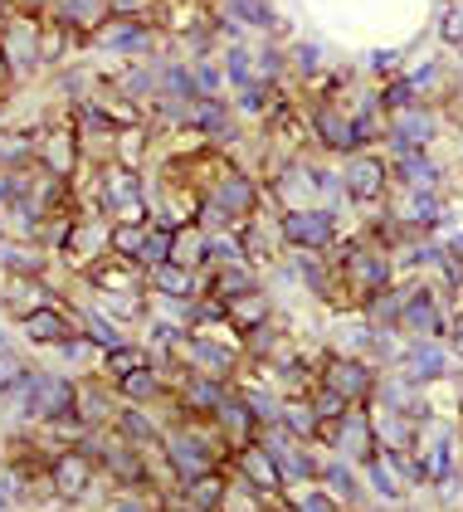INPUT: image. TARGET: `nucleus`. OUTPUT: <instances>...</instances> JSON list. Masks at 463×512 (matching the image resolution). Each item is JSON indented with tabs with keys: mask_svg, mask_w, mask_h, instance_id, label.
<instances>
[{
	"mask_svg": "<svg viewBox=\"0 0 463 512\" xmlns=\"http://www.w3.org/2000/svg\"><path fill=\"white\" fill-rule=\"evenodd\" d=\"M98 459L83 449V444H59L54 459H49V473H44V488L59 498V503H78L93 483H98Z\"/></svg>",
	"mask_w": 463,
	"mask_h": 512,
	"instance_id": "obj_5",
	"label": "nucleus"
},
{
	"mask_svg": "<svg viewBox=\"0 0 463 512\" xmlns=\"http://www.w3.org/2000/svg\"><path fill=\"white\" fill-rule=\"evenodd\" d=\"M342 181H347V205H356V210H381L390 191H395L386 152H351V157H342Z\"/></svg>",
	"mask_w": 463,
	"mask_h": 512,
	"instance_id": "obj_4",
	"label": "nucleus"
},
{
	"mask_svg": "<svg viewBox=\"0 0 463 512\" xmlns=\"http://www.w3.org/2000/svg\"><path fill=\"white\" fill-rule=\"evenodd\" d=\"M113 5V15H152L156 0H108Z\"/></svg>",
	"mask_w": 463,
	"mask_h": 512,
	"instance_id": "obj_11",
	"label": "nucleus"
},
{
	"mask_svg": "<svg viewBox=\"0 0 463 512\" xmlns=\"http://www.w3.org/2000/svg\"><path fill=\"white\" fill-rule=\"evenodd\" d=\"M161 25L152 15H108V25L93 35L88 49L113 54V59H156L161 54Z\"/></svg>",
	"mask_w": 463,
	"mask_h": 512,
	"instance_id": "obj_1",
	"label": "nucleus"
},
{
	"mask_svg": "<svg viewBox=\"0 0 463 512\" xmlns=\"http://www.w3.org/2000/svg\"><path fill=\"white\" fill-rule=\"evenodd\" d=\"M386 161L395 191H444L449 181V166L434 157V147H405V152H390Z\"/></svg>",
	"mask_w": 463,
	"mask_h": 512,
	"instance_id": "obj_6",
	"label": "nucleus"
},
{
	"mask_svg": "<svg viewBox=\"0 0 463 512\" xmlns=\"http://www.w3.org/2000/svg\"><path fill=\"white\" fill-rule=\"evenodd\" d=\"M220 15H230L244 35H273L278 30V5L273 0H215Z\"/></svg>",
	"mask_w": 463,
	"mask_h": 512,
	"instance_id": "obj_10",
	"label": "nucleus"
},
{
	"mask_svg": "<svg viewBox=\"0 0 463 512\" xmlns=\"http://www.w3.org/2000/svg\"><path fill=\"white\" fill-rule=\"evenodd\" d=\"M283 249H332L342 239V215L327 210V205H293V210H278L273 215Z\"/></svg>",
	"mask_w": 463,
	"mask_h": 512,
	"instance_id": "obj_3",
	"label": "nucleus"
},
{
	"mask_svg": "<svg viewBox=\"0 0 463 512\" xmlns=\"http://www.w3.org/2000/svg\"><path fill=\"white\" fill-rule=\"evenodd\" d=\"M147 288H152V298H200L205 293V274L166 259V264L147 269Z\"/></svg>",
	"mask_w": 463,
	"mask_h": 512,
	"instance_id": "obj_8",
	"label": "nucleus"
},
{
	"mask_svg": "<svg viewBox=\"0 0 463 512\" xmlns=\"http://www.w3.org/2000/svg\"><path fill=\"white\" fill-rule=\"evenodd\" d=\"M54 15H59V20H64V25L78 35V44L88 49V44H93V35L108 25L113 5H108V0H59V5H54Z\"/></svg>",
	"mask_w": 463,
	"mask_h": 512,
	"instance_id": "obj_9",
	"label": "nucleus"
},
{
	"mask_svg": "<svg viewBox=\"0 0 463 512\" xmlns=\"http://www.w3.org/2000/svg\"><path fill=\"white\" fill-rule=\"evenodd\" d=\"M459 171H463V132H459Z\"/></svg>",
	"mask_w": 463,
	"mask_h": 512,
	"instance_id": "obj_13",
	"label": "nucleus"
},
{
	"mask_svg": "<svg viewBox=\"0 0 463 512\" xmlns=\"http://www.w3.org/2000/svg\"><path fill=\"white\" fill-rule=\"evenodd\" d=\"M10 88H20V83H15V69H10V54H5V44H0V98H5Z\"/></svg>",
	"mask_w": 463,
	"mask_h": 512,
	"instance_id": "obj_12",
	"label": "nucleus"
},
{
	"mask_svg": "<svg viewBox=\"0 0 463 512\" xmlns=\"http://www.w3.org/2000/svg\"><path fill=\"white\" fill-rule=\"evenodd\" d=\"M15 327H20V337H25L35 352H59V347L78 332V313L54 298V303H39L30 317H20Z\"/></svg>",
	"mask_w": 463,
	"mask_h": 512,
	"instance_id": "obj_7",
	"label": "nucleus"
},
{
	"mask_svg": "<svg viewBox=\"0 0 463 512\" xmlns=\"http://www.w3.org/2000/svg\"><path fill=\"white\" fill-rule=\"evenodd\" d=\"M376 381H381V366L366 356H347L332 352V347H322V356H317V386H332L347 405H371Z\"/></svg>",
	"mask_w": 463,
	"mask_h": 512,
	"instance_id": "obj_2",
	"label": "nucleus"
}]
</instances>
